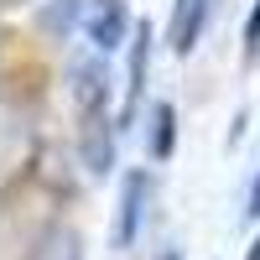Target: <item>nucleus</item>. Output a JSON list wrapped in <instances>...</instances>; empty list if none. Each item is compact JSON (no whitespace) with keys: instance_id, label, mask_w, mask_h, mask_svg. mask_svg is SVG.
Here are the masks:
<instances>
[{"instance_id":"obj_1","label":"nucleus","mask_w":260,"mask_h":260,"mask_svg":"<svg viewBox=\"0 0 260 260\" xmlns=\"http://www.w3.org/2000/svg\"><path fill=\"white\" fill-rule=\"evenodd\" d=\"M83 31H89V42H94V52H120L125 42H130V31H136V21H130V6L125 0H94L89 6V16H83Z\"/></svg>"},{"instance_id":"obj_5","label":"nucleus","mask_w":260,"mask_h":260,"mask_svg":"<svg viewBox=\"0 0 260 260\" xmlns=\"http://www.w3.org/2000/svg\"><path fill=\"white\" fill-rule=\"evenodd\" d=\"M213 6H219V0H177V6H172V31H167L172 52L187 57L192 47H198V37H203V26H208Z\"/></svg>"},{"instance_id":"obj_9","label":"nucleus","mask_w":260,"mask_h":260,"mask_svg":"<svg viewBox=\"0 0 260 260\" xmlns=\"http://www.w3.org/2000/svg\"><path fill=\"white\" fill-rule=\"evenodd\" d=\"M172 146H177V110H172L167 99L151 104V141H146V156L151 161H167Z\"/></svg>"},{"instance_id":"obj_12","label":"nucleus","mask_w":260,"mask_h":260,"mask_svg":"<svg viewBox=\"0 0 260 260\" xmlns=\"http://www.w3.org/2000/svg\"><path fill=\"white\" fill-rule=\"evenodd\" d=\"M245 260H260V234H255V240H250V255Z\"/></svg>"},{"instance_id":"obj_2","label":"nucleus","mask_w":260,"mask_h":260,"mask_svg":"<svg viewBox=\"0 0 260 260\" xmlns=\"http://www.w3.org/2000/svg\"><path fill=\"white\" fill-rule=\"evenodd\" d=\"M151 26L146 21H136V31H130V62H125V104H120V130H130L136 125V115H141V94H146V68H151Z\"/></svg>"},{"instance_id":"obj_10","label":"nucleus","mask_w":260,"mask_h":260,"mask_svg":"<svg viewBox=\"0 0 260 260\" xmlns=\"http://www.w3.org/2000/svg\"><path fill=\"white\" fill-rule=\"evenodd\" d=\"M245 57H250V62L260 57V0L250 6V16H245Z\"/></svg>"},{"instance_id":"obj_3","label":"nucleus","mask_w":260,"mask_h":260,"mask_svg":"<svg viewBox=\"0 0 260 260\" xmlns=\"http://www.w3.org/2000/svg\"><path fill=\"white\" fill-rule=\"evenodd\" d=\"M104 57V52H99ZM99 57H78L68 78H73V104H78V120H94L104 115V104H110V73H104Z\"/></svg>"},{"instance_id":"obj_4","label":"nucleus","mask_w":260,"mask_h":260,"mask_svg":"<svg viewBox=\"0 0 260 260\" xmlns=\"http://www.w3.org/2000/svg\"><path fill=\"white\" fill-rule=\"evenodd\" d=\"M146 192H151V177L146 172H130L120 182V213H115V250H130L141 234V219H146Z\"/></svg>"},{"instance_id":"obj_6","label":"nucleus","mask_w":260,"mask_h":260,"mask_svg":"<svg viewBox=\"0 0 260 260\" xmlns=\"http://www.w3.org/2000/svg\"><path fill=\"white\" fill-rule=\"evenodd\" d=\"M115 130H120V125H110V115L83 120V167L99 172V177L115 167Z\"/></svg>"},{"instance_id":"obj_7","label":"nucleus","mask_w":260,"mask_h":260,"mask_svg":"<svg viewBox=\"0 0 260 260\" xmlns=\"http://www.w3.org/2000/svg\"><path fill=\"white\" fill-rule=\"evenodd\" d=\"M83 0H47V6L37 11V31L47 37V42H68L78 26H83Z\"/></svg>"},{"instance_id":"obj_8","label":"nucleus","mask_w":260,"mask_h":260,"mask_svg":"<svg viewBox=\"0 0 260 260\" xmlns=\"http://www.w3.org/2000/svg\"><path fill=\"white\" fill-rule=\"evenodd\" d=\"M26 260H83V240H78L68 224H47V229L31 240Z\"/></svg>"},{"instance_id":"obj_13","label":"nucleus","mask_w":260,"mask_h":260,"mask_svg":"<svg viewBox=\"0 0 260 260\" xmlns=\"http://www.w3.org/2000/svg\"><path fill=\"white\" fill-rule=\"evenodd\" d=\"M6 6H21V0H6Z\"/></svg>"},{"instance_id":"obj_11","label":"nucleus","mask_w":260,"mask_h":260,"mask_svg":"<svg viewBox=\"0 0 260 260\" xmlns=\"http://www.w3.org/2000/svg\"><path fill=\"white\" fill-rule=\"evenodd\" d=\"M245 219H260V172H255V187H250V203H245Z\"/></svg>"}]
</instances>
